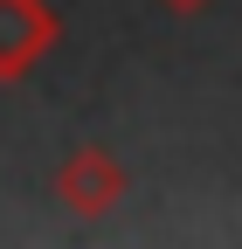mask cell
<instances>
[{
	"label": "cell",
	"mask_w": 242,
	"mask_h": 249,
	"mask_svg": "<svg viewBox=\"0 0 242 249\" xmlns=\"http://www.w3.org/2000/svg\"><path fill=\"white\" fill-rule=\"evenodd\" d=\"M49 42H55L49 7H35V0H0V76H21Z\"/></svg>",
	"instance_id": "cell-1"
},
{
	"label": "cell",
	"mask_w": 242,
	"mask_h": 249,
	"mask_svg": "<svg viewBox=\"0 0 242 249\" xmlns=\"http://www.w3.org/2000/svg\"><path fill=\"white\" fill-rule=\"evenodd\" d=\"M118 187H125V173H118L104 152H76V160L63 166V201H69L76 214L111 208V201H118Z\"/></svg>",
	"instance_id": "cell-2"
},
{
	"label": "cell",
	"mask_w": 242,
	"mask_h": 249,
	"mask_svg": "<svg viewBox=\"0 0 242 249\" xmlns=\"http://www.w3.org/2000/svg\"><path fill=\"white\" fill-rule=\"evenodd\" d=\"M173 7H201V0H173Z\"/></svg>",
	"instance_id": "cell-3"
}]
</instances>
